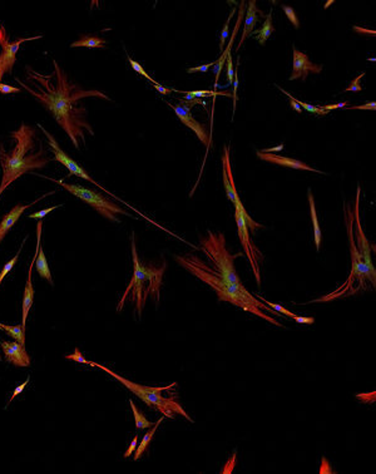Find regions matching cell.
Wrapping results in <instances>:
<instances>
[{"label":"cell","instance_id":"cell-1","mask_svg":"<svg viewBox=\"0 0 376 474\" xmlns=\"http://www.w3.org/2000/svg\"><path fill=\"white\" fill-rule=\"evenodd\" d=\"M54 72L50 74H42L35 72L30 67H27L28 81L29 84L15 78L19 86L28 93L35 97L45 108L54 115L59 126L66 131L68 137L75 146L81 148L79 140L86 145L84 132L94 134L92 127L87 121V109L84 106H79L78 102L87 97H101L109 101L104 93L100 90H83L77 84L72 83L63 69L59 67L56 61H53Z\"/></svg>","mask_w":376,"mask_h":474},{"label":"cell","instance_id":"cell-2","mask_svg":"<svg viewBox=\"0 0 376 474\" xmlns=\"http://www.w3.org/2000/svg\"><path fill=\"white\" fill-rule=\"evenodd\" d=\"M176 261L183 269H186L192 275L199 278L201 281L206 282L210 285L214 292L217 293L219 299L221 301H227L231 303L234 306L241 307L245 311L251 312V314L262 318L264 320L268 321L272 325H276L279 327H284L281 323L276 320V319L271 318L266 314L265 311H271V314L277 315L279 312L268 307L267 305L262 303L260 299L254 298V296L248 291L244 285H237L233 282L223 280L221 276L217 275L211 266L206 265L205 262L194 255H186V256H174Z\"/></svg>","mask_w":376,"mask_h":474},{"label":"cell","instance_id":"cell-3","mask_svg":"<svg viewBox=\"0 0 376 474\" xmlns=\"http://www.w3.org/2000/svg\"><path fill=\"white\" fill-rule=\"evenodd\" d=\"M34 135L35 131L25 123H22L19 129L10 132V137L16 141L13 151L7 152L4 146L0 145V162L3 167V179L0 183V194L5 188L18 180L24 173L36 168H44L49 163V158L45 157L43 148L35 154H29L34 149Z\"/></svg>","mask_w":376,"mask_h":474},{"label":"cell","instance_id":"cell-4","mask_svg":"<svg viewBox=\"0 0 376 474\" xmlns=\"http://www.w3.org/2000/svg\"><path fill=\"white\" fill-rule=\"evenodd\" d=\"M132 255H133V265H134V270H133L132 280L129 285L127 286L126 291H124L122 299H121L120 304H118V311H121L123 307L124 301H126L127 296L131 295V300L137 303V310L138 315H142V309L146 304L147 298L151 295L154 296L155 300L160 298V290L161 285H162V278L163 272H165V265L161 269H155V267H146L138 260L137 250H135V242L134 239L132 237Z\"/></svg>","mask_w":376,"mask_h":474},{"label":"cell","instance_id":"cell-5","mask_svg":"<svg viewBox=\"0 0 376 474\" xmlns=\"http://www.w3.org/2000/svg\"><path fill=\"white\" fill-rule=\"evenodd\" d=\"M89 365L97 366V368H100L101 370L108 372L111 377L114 378V379H117L118 382L122 383L123 385L128 389V390H131L133 394L137 395V397L140 398L142 402L146 403L148 406H153V408L157 409V410H160L165 417L173 419L174 414H181V416L185 417L187 420L193 422V420L189 418L188 414L183 410L182 406L178 404L173 398H165L161 395V393H162L163 390H168V389L176 386L177 383L171 384V385H168V386H163V388H161V386H158V388H151V386H146V385H141V384H137V383H133L131 382V380H128V379H126V378L121 377V375L115 374L114 371H112L111 369H108L107 366L101 365V364L94 363V361H89Z\"/></svg>","mask_w":376,"mask_h":474},{"label":"cell","instance_id":"cell-6","mask_svg":"<svg viewBox=\"0 0 376 474\" xmlns=\"http://www.w3.org/2000/svg\"><path fill=\"white\" fill-rule=\"evenodd\" d=\"M201 250L205 252V255L210 259L212 264V270L221 276L223 280L233 282L237 285H244L240 280L237 275L236 269H234V259L240 256L241 253L231 255L228 253L226 248V240L223 233H213L208 232V236L205 237L200 241Z\"/></svg>","mask_w":376,"mask_h":474},{"label":"cell","instance_id":"cell-7","mask_svg":"<svg viewBox=\"0 0 376 474\" xmlns=\"http://www.w3.org/2000/svg\"><path fill=\"white\" fill-rule=\"evenodd\" d=\"M36 176H39V174H36ZM39 177H43V179L50 180V181H53V182L61 185V187H63L64 190L69 191L70 193H73L75 197L81 199L82 201L88 203V205L92 206L95 211H98L102 216L106 217V219H108V220H111V221L113 222H120V220L115 217V213H121V214H126V216H129V213L127 212V211H124L122 207L115 205V203L112 202L111 200L106 199L103 194L98 193V192L89 190V188L83 187V186L66 183L62 180H53L47 176H39Z\"/></svg>","mask_w":376,"mask_h":474},{"label":"cell","instance_id":"cell-8","mask_svg":"<svg viewBox=\"0 0 376 474\" xmlns=\"http://www.w3.org/2000/svg\"><path fill=\"white\" fill-rule=\"evenodd\" d=\"M234 217H236V222H237V230H239V237L240 241H241L242 247H244V251L247 255L248 260L251 262V267H252L254 278H256L257 284L260 285V266L259 262L260 260H262V253L260 252L259 248L254 246V244L252 242V239L250 237V228L251 232H254L257 227H262L261 225L256 224L248 213L246 211H241L240 208L234 207Z\"/></svg>","mask_w":376,"mask_h":474},{"label":"cell","instance_id":"cell-9","mask_svg":"<svg viewBox=\"0 0 376 474\" xmlns=\"http://www.w3.org/2000/svg\"><path fill=\"white\" fill-rule=\"evenodd\" d=\"M41 38H43V36H29V38H22L19 41L10 43L7 35V30L0 24V47H2V54H0V83H2L3 75L13 70L14 63L16 62V52L19 50L21 45L25 43V42L36 41V39Z\"/></svg>","mask_w":376,"mask_h":474},{"label":"cell","instance_id":"cell-10","mask_svg":"<svg viewBox=\"0 0 376 474\" xmlns=\"http://www.w3.org/2000/svg\"><path fill=\"white\" fill-rule=\"evenodd\" d=\"M38 127H39V128H41V131L43 132V133L45 134V137L48 138V142H49V146H50V148H52L53 153H54V160H55V161H58V162H61L62 165H63L64 167H66V168L68 169V171L70 172V174H74V176H78V177H81V179H83V180L88 181V182L93 183V185H95V186H97V187H100L101 190L106 191L107 193H109V194H111L112 197H115L114 194H112V193H111V192H109V191H107L106 188H104V187H102V186L100 185V183H97V182H95V181L93 180L92 177H89L88 174L86 173V171H84V169L82 168L81 166H79L78 163L75 162V161H73L72 158H70L69 156H68V154L66 153V152H64L63 149L61 148V146L58 145V142H56V141H55V138L53 137V135L50 134L49 132H48L47 129H45L44 127L42 126V124H39V123H38Z\"/></svg>","mask_w":376,"mask_h":474},{"label":"cell","instance_id":"cell-11","mask_svg":"<svg viewBox=\"0 0 376 474\" xmlns=\"http://www.w3.org/2000/svg\"><path fill=\"white\" fill-rule=\"evenodd\" d=\"M293 50V62H292V74H291L290 81H295V79L301 78L302 81L307 78L310 73H315L319 74L321 73L322 67L319 64L312 63L310 58L305 53L300 52L295 47L292 48Z\"/></svg>","mask_w":376,"mask_h":474},{"label":"cell","instance_id":"cell-12","mask_svg":"<svg viewBox=\"0 0 376 474\" xmlns=\"http://www.w3.org/2000/svg\"><path fill=\"white\" fill-rule=\"evenodd\" d=\"M167 104H168V106L173 109L177 117L180 118L181 122L185 124L186 127H188L189 129H192V131L197 134V137L200 138L201 142L205 143V145H208V135H207V132H206L205 126H202V124H200L196 120H194L193 115H192V113H191L192 108H189L187 104H185V103H181V104H178V106H173V104H171L169 102H167Z\"/></svg>","mask_w":376,"mask_h":474},{"label":"cell","instance_id":"cell-13","mask_svg":"<svg viewBox=\"0 0 376 474\" xmlns=\"http://www.w3.org/2000/svg\"><path fill=\"white\" fill-rule=\"evenodd\" d=\"M2 349L5 358L13 365L19 368H27L30 365V358L25 351L24 345L18 341H2Z\"/></svg>","mask_w":376,"mask_h":474},{"label":"cell","instance_id":"cell-14","mask_svg":"<svg viewBox=\"0 0 376 474\" xmlns=\"http://www.w3.org/2000/svg\"><path fill=\"white\" fill-rule=\"evenodd\" d=\"M359 196H360V188L358 190V197H356V206H355V207H356L355 208V220H356V226H358V233H356V239H358V246H356V247H358L359 253L361 255V258L364 259V262H365V265H366L367 270H369V272L371 273L372 278L376 279L375 267H374V265H372L371 253H370V251H371V247H370L369 241H367V239L365 237V235H364V231H363V228H361L360 222H359V219H358V212H356V211L359 210Z\"/></svg>","mask_w":376,"mask_h":474},{"label":"cell","instance_id":"cell-15","mask_svg":"<svg viewBox=\"0 0 376 474\" xmlns=\"http://www.w3.org/2000/svg\"><path fill=\"white\" fill-rule=\"evenodd\" d=\"M257 156L261 158V160L267 161V162L273 163V165L281 166V167H287V168H293V169H305V171L316 172V173H324V172L319 171V169L310 167L309 165L301 162V161L293 160V158H290V157H282V156H279V154H272V153H264V152H261V151H257Z\"/></svg>","mask_w":376,"mask_h":474},{"label":"cell","instance_id":"cell-16","mask_svg":"<svg viewBox=\"0 0 376 474\" xmlns=\"http://www.w3.org/2000/svg\"><path fill=\"white\" fill-rule=\"evenodd\" d=\"M42 227H43V220H39L38 224H36V247H35L36 259H35V269H36V272H38L39 275H41V278H44L45 280L49 281V282H50V285H54V282H53L52 273H50L49 265H48V261H47V258H45L43 250H42V245H41Z\"/></svg>","mask_w":376,"mask_h":474},{"label":"cell","instance_id":"cell-17","mask_svg":"<svg viewBox=\"0 0 376 474\" xmlns=\"http://www.w3.org/2000/svg\"><path fill=\"white\" fill-rule=\"evenodd\" d=\"M54 192H55V191L49 192V193H45L44 196L39 197L38 200H35V201H33L32 203H30V205H18V206H15V207H14L13 210H11L9 213L5 214L4 219H3V221L0 222V244H2V241H3V240H4V237L7 236V233L9 232L10 228L13 227L14 224H15L16 221H18L19 217L22 216L23 212H24V211L27 210V208L32 207V206H33V205H35L36 202L41 201V200H43L44 197L49 196V194H53V193H54Z\"/></svg>","mask_w":376,"mask_h":474},{"label":"cell","instance_id":"cell-18","mask_svg":"<svg viewBox=\"0 0 376 474\" xmlns=\"http://www.w3.org/2000/svg\"><path fill=\"white\" fill-rule=\"evenodd\" d=\"M35 259H36V253L34 256L33 262L30 264L29 266V272H28V280H27V285H25V290H24V296H23V309H22V326L25 329V324H27V318L28 314L30 311V307L33 306V301H34V287H33V281H32V271L34 265H35Z\"/></svg>","mask_w":376,"mask_h":474},{"label":"cell","instance_id":"cell-19","mask_svg":"<svg viewBox=\"0 0 376 474\" xmlns=\"http://www.w3.org/2000/svg\"><path fill=\"white\" fill-rule=\"evenodd\" d=\"M257 14H261V15H264V13H262V11H260L259 9H257L256 2L252 0V2L248 3L247 13H246V15H245L244 33H242V38H241V41H240V44H239V47H237V50L240 49V47H242V44H244V42L248 38V35H251V34L253 33L254 25H256V23L259 22V15H257Z\"/></svg>","mask_w":376,"mask_h":474},{"label":"cell","instance_id":"cell-20","mask_svg":"<svg viewBox=\"0 0 376 474\" xmlns=\"http://www.w3.org/2000/svg\"><path fill=\"white\" fill-rule=\"evenodd\" d=\"M245 5H246V3H245V2H241V5H240L239 21H237L236 27H234V30L232 32V36H231L230 44H228L227 49L223 50V53H222L221 58H220V61H219V62H216V64H214V66H216V67H214V73H216V82H214V88H216V89L219 88L220 73H221V70H222V68H223V64H225V61H226V58H227V55H228V54H231V48H232V45H233V41H234V38H236V34H237V32H239L240 23H241V21H242V16H245Z\"/></svg>","mask_w":376,"mask_h":474},{"label":"cell","instance_id":"cell-21","mask_svg":"<svg viewBox=\"0 0 376 474\" xmlns=\"http://www.w3.org/2000/svg\"><path fill=\"white\" fill-rule=\"evenodd\" d=\"M307 199H309V203H310V210H311V219H312V225H313V240H315V245H316V250H320L321 246V241H322V232L321 228L319 226V219L318 214H316V208H315V200H313L312 193H311V190L307 191Z\"/></svg>","mask_w":376,"mask_h":474},{"label":"cell","instance_id":"cell-22","mask_svg":"<svg viewBox=\"0 0 376 474\" xmlns=\"http://www.w3.org/2000/svg\"><path fill=\"white\" fill-rule=\"evenodd\" d=\"M260 300H261L264 304L267 305L268 307H271L272 310H275V311L280 312V314H282L285 316H288V318L293 319V320H295L296 323H299V324H313V321H315V319H313V318H302V316H299V315L293 314V312L288 311L286 307L281 306V305L271 303V301L266 300V299H264V298H260Z\"/></svg>","mask_w":376,"mask_h":474},{"label":"cell","instance_id":"cell-23","mask_svg":"<svg viewBox=\"0 0 376 474\" xmlns=\"http://www.w3.org/2000/svg\"><path fill=\"white\" fill-rule=\"evenodd\" d=\"M163 419H165V418H161V419H158V422L155 423L153 427H152L151 430L147 431V433L144 434L142 440H141V443L137 445V448H135V450H134V458H133L134 461H138V459H140L141 457H142V454L144 453V450L147 449V447H148V444L151 443V440L153 439L155 431H157V428L160 427L161 423L163 422Z\"/></svg>","mask_w":376,"mask_h":474},{"label":"cell","instance_id":"cell-24","mask_svg":"<svg viewBox=\"0 0 376 474\" xmlns=\"http://www.w3.org/2000/svg\"><path fill=\"white\" fill-rule=\"evenodd\" d=\"M106 41L100 38V36H93V35H86L79 41L74 42L70 44V48H78V47H86V48H106Z\"/></svg>","mask_w":376,"mask_h":474},{"label":"cell","instance_id":"cell-25","mask_svg":"<svg viewBox=\"0 0 376 474\" xmlns=\"http://www.w3.org/2000/svg\"><path fill=\"white\" fill-rule=\"evenodd\" d=\"M273 32H275V28H273V25H272V14L270 13L267 16H266V21L264 23V25H262L261 29L257 30V32H253V33L257 34V41H259V43L261 45H264L266 43V41L270 38L271 34H272Z\"/></svg>","mask_w":376,"mask_h":474},{"label":"cell","instance_id":"cell-26","mask_svg":"<svg viewBox=\"0 0 376 474\" xmlns=\"http://www.w3.org/2000/svg\"><path fill=\"white\" fill-rule=\"evenodd\" d=\"M0 330L7 332L8 335H10L11 338L15 339L19 344L24 345L25 344V329L22 325H16V326H9L5 325V324L0 323Z\"/></svg>","mask_w":376,"mask_h":474},{"label":"cell","instance_id":"cell-27","mask_svg":"<svg viewBox=\"0 0 376 474\" xmlns=\"http://www.w3.org/2000/svg\"><path fill=\"white\" fill-rule=\"evenodd\" d=\"M129 404H131V408L133 410V416H134L135 428H137V430H143V429H148V428L153 427V425H154L153 423L149 422V420H147V418L143 416V413H141V411L138 410L137 406H135L134 402H133L132 399L129 400Z\"/></svg>","mask_w":376,"mask_h":474},{"label":"cell","instance_id":"cell-28","mask_svg":"<svg viewBox=\"0 0 376 474\" xmlns=\"http://www.w3.org/2000/svg\"><path fill=\"white\" fill-rule=\"evenodd\" d=\"M183 94L186 95L187 100L194 101V100H201L203 97H207V95H226V97H232L231 93H225V92H214V90H192V92H182Z\"/></svg>","mask_w":376,"mask_h":474},{"label":"cell","instance_id":"cell-29","mask_svg":"<svg viewBox=\"0 0 376 474\" xmlns=\"http://www.w3.org/2000/svg\"><path fill=\"white\" fill-rule=\"evenodd\" d=\"M27 239H28V237H25V239H24V241L22 242V246H21V248H19V250H18V252H16V255L14 256V258L11 259L9 262H7V264H5V266L3 267V270L0 271V284H2L3 280H4V278H5V276H7L8 273H9L10 271L13 270L14 265H15V264H16V261H18V258H19V255H21V252H22V248H23V246H24V244H25V241H27Z\"/></svg>","mask_w":376,"mask_h":474},{"label":"cell","instance_id":"cell-30","mask_svg":"<svg viewBox=\"0 0 376 474\" xmlns=\"http://www.w3.org/2000/svg\"><path fill=\"white\" fill-rule=\"evenodd\" d=\"M128 62H129V63H131L132 68H133V69L135 70V72L138 73V74H141V75H142V77H144V78H146V79H148V81H149V82H152V83H153V84L157 83V82H155L154 79L151 77V75H148V74H147V72H146V70L143 69V67L141 66L140 63H137V62H134V61H133V59H132L131 56H129V55H128Z\"/></svg>","mask_w":376,"mask_h":474},{"label":"cell","instance_id":"cell-31","mask_svg":"<svg viewBox=\"0 0 376 474\" xmlns=\"http://www.w3.org/2000/svg\"><path fill=\"white\" fill-rule=\"evenodd\" d=\"M234 11H236V8H233L232 11H231L230 16H228V19H227V21H226L225 27H223V30H222V33H221V42H220V49H221V52H223V48H225L226 39H227V36H228V27H230V22H231V19H232Z\"/></svg>","mask_w":376,"mask_h":474},{"label":"cell","instance_id":"cell-32","mask_svg":"<svg viewBox=\"0 0 376 474\" xmlns=\"http://www.w3.org/2000/svg\"><path fill=\"white\" fill-rule=\"evenodd\" d=\"M281 8H282V10L285 11V14H286L288 21L292 23L293 27L298 29V28L300 27V23H299V18L295 14V10H293V8L288 7V5H281Z\"/></svg>","mask_w":376,"mask_h":474},{"label":"cell","instance_id":"cell-33","mask_svg":"<svg viewBox=\"0 0 376 474\" xmlns=\"http://www.w3.org/2000/svg\"><path fill=\"white\" fill-rule=\"evenodd\" d=\"M295 101H296V103L299 104L300 106V108H304L305 111H307V112H311V113H315V114H319V115H325V114H327L326 112H324L322 111V109L320 108V107H315V106H311V104H307V103H305V102H301V101H299V100H296L295 98Z\"/></svg>","mask_w":376,"mask_h":474},{"label":"cell","instance_id":"cell-34","mask_svg":"<svg viewBox=\"0 0 376 474\" xmlns=\"http://www.w3.org/2000/svg\"><path fill=\"white\" fill-rule=\"evenodd\" d=\"M364 75H365V73H361L360 75H358V77H356L354 81L350 83V86L344 89V92H361V90H363V87L360 86V81Z\"/></svg>","mask_w":376,"mask_h":474},{"label":"cell","instance_id":"cell-35","mask_svg":"<svg viewBox=\"0 0 376 474\" xmlns=\"http://www.w3.org/2000/svg\"><path fill=\"white\" fill-rule=\"evenodd\" d=\"M227 82L230 86H232L233 83V74H234V68H233V63H232V56L231 54L227 55Z\"/></svg>","mask_w":376,"mask_h":474},{"label":"cell","instance_id":"cell-36","mask_svg":"<svg viewBox=\"0 0 376 474\" xmlns=\"http://www.w3.org/2000/svg\"><path fill=\"white\" fill-rule=\"evenodd\" d=\"M66 359H69V360H74V361H78V363H82V364H87V365H89V361L87 360L86 358L83 357V355H82V352L79 351V349H75V350H74V354L67 355V357H66Z\"/></svg>","mask_w":376,"mask_h":474},{"label":"cell","instance_id":"cell-37","mask_svg":"<svg viewBox=\"0 0 376 474\" xmlns=\"http://www.w3.org/2000/svg\"><path fill=\"white\" fill-rule=\"evenodd\" d=\"M232 89H233L232 100H233V111H234V109H236V104H237V89H239V72H237V69H234Z\"/></svg>","mask_w":376,"mask_h":474},{"label":"cell","instance_id":"cell-38","mask_svg":"<svg viewBox=\"0 0 376 474\" xmlns=\"http://www.w3.org/2000/svg\"><path fill=\"white\" fill-rule=\"evenodd\" d=\"M59 207H62V205L61 206H54V207H49V208H47V210H42V211H38V212H35V213H32V214H29V219H38V220H42L43 219L44 216H47L48 213L49 212H52L53 210H55V208H59Z\"/></svg>","mask_w":376,"mask_h":474},{"label":"cell","instance_id":"cell-39","mask_svg":"<svg viewBox=\"0 0 376 474\" xmlns=\"http://www.w3.org/2000/svg\"><path fill=\"white\" fill-rule=\"evenodd\" d=\"M214 64H216V62H213V63H208V64H203V66H200V67H192V68H188L187 69V73H189V74H191V73H205V72H207L208 69H210L211 67H214Z\"/></svg>","mask_w":376,"mask_h":474},{"label":"cell","instance_id":"cell-40","mask_svg":"<svg viewBox=\"0 0 376 474\" xmlns=\"http://www.w3.org/2000/svg\"><path fill=\"white\" fill-rule=\"evenodd\" d=\"M21 92V88H16V87H11L8 86V84L0 83V93L3 94H11V93H19Z\"/></svg>","mask_w":376,"mask_h":474},{"label":"cell","instance_id":"cell-41","mask_svg":"<svg viewBox=\"0 0 376 474\" xmlns=\"http://www.w3.org/2000/svg\"><path fill=\"white\" fill-rule=\"evenodd\" d=\"M137 445H138V436H134V438H133L131 445H129V447L127 448V450L124 451V458H129V457H131V454L134 453V450H135V448H137Z\"/></svg>","mask_w":376,"mask_h":474},{"label":"cell","instance_id":"cell-42","mask_svg":"<svg viewBox=\"0 0 376 474\" xmlns=\"http://www.w3.org/2000/svg\"><path fill=\"white\" fill-rule=\"evenodd\" d=\"M347 106V102H343V103H338V104H329V106H324L320 107L324 112H329V111H333V109H339V108H345Z\"/></svg>","mask_w":376,"mask_h":474},{"label":"cell","instance_id":"cell-43","mask_svg":"<svg viewBox=\"0 0 376 474\" xmlns=\"http://www.w3.org/2000/svg\"><path fill=\"white\" fill-rule=\"evenodd\" d=\"M29 380H30V378H28V379L25 380L24 383L21 384V385H19V386H16V388H15V390H14L13 395H11V398H10V402H13V400L15 399V398L18 397V395L21 394L23 390H24V389H25V386H27V385H28V383H29Z\"/></svg>","mask_w":376,"mask_h":474},{"label":"cell","instance_id":"cell-44","mask_svg":"<svg viewBox=\"0 0 376 474\" xmlns=\"http://www.w3.org/2000/svg\"><path fill=\"white\" fill-rule=\"evenodd\" d=\"M154 86V88L158 90V92L161 93V94L162 95H167V94H171V92H173V89H168V88H166V87H163L162 84H160V83H155L153 84Z\"/></svg>","mask_w":376,"mask_h":474},{"label":"cell","instance_id":"cell-45","mask_svg":"<svg viewBox=\"0 0 376 474\" xmlns=\"http://www.w3.org/2000/svg\"><path fill=\"white\" fill-rule=\"evenodd\" d=\"M282 149H284V145H280V146H276V147H272V148H267V149H262L261 152H264V153H271V152H273V151H282Z\"/></svg>","mask_w":376,"mask_h":474},{"label":"cell","instance_id":"cell-46","mask_svg":"<svg viewBox=\"0 0 376 474\" xmlns=\"http://www.w3.org/2000/svg\"><path fill=\"white\" fill-rule=\"evenodd\" d=\"M0 359H2V358H0Z\"/></svg>","mask_w":376,"mask_h":474}]
</instances>
